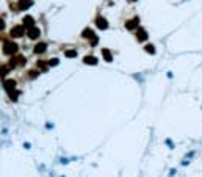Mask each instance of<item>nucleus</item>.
Wrapping results in <instances>:
<instances>
[{
    "label": "nucleus",
    "mask_w": 202,
    "mask_h": 177,
    "mask_svg": "<svg viewBox=\"0 0 202 177\" xmlns=\"http://www.w3.org/2000/svg\"><path fill=\"white\" fill-rule=\"evenodd\" d=\"M132 2H136V0H132Z\"/></svg>",
    "instance_id": "nucleus-23"
},
{
    "label": "nucleus",
    "mask_w": 202,
    "mask_h": 177,
    "mask_svg": "<svg viewBox=\"0 0 202 177\" xmlns=\"http://www.w3.org/2000/svg\"><path fill=\"white\" fill-rule=\"evenodd\" d=\"M96 25H97V27H99V28H100V30H105V28H107V27H108V22H107L105 19H103V17H102V16H99V17H97V19H96Z\"/></svg>",
    "instance_id": "nucleus-5"
},
{
    "label": "nucleus",
    "mask_w": 202,
    "mask_h": 177,
    "mask_svg": "<svg viewBox=\"0 0 202 177\" xmlns=\"http://www.w3.org/2000/svg\"><path fill=\"white\" fill-rule=\"evenodd\" d=\"M146 52H149V53H155V47H154V46H150V44H147V46H146Z\"/></svg>",
    "instance_id": "nucleus-16"
},
{
    "label": "nucleus",
    "mask_w": 202,
    "mask_h": 177,
    "mask_svg": "<svg viewBox=\"0 0 202 177\" xmlns=\"http://www.w3.org/2000/svg\"><path fill=\"white\" fill-rule=\"evenodd\" d=\"M33 22H35V20L31 19L30 16H28V17H25V19H24V24H25L27 27H30V28H31V25H33Z\"/></svg>",
    "instance_id": "nucleus-15"
},
{
    "label": "nucleus",
    "mask_w": 202,
    "mask_h": 177,
    "mask_svg": "<svg viewBox=\"0 0 202 177\" xmlns=\"http://www.w3.org/2000/svg\"><path fill=\"white\" fill-rule=\"evenodd\" d=\"M3 52L7 55H13L17 52V44L16 42H11V41H7L3 44Z\"/></svg>",
    "instance_id": "nucleus-1"
},
{
    "label": "nucleus",
    "mask_w": 202,
    "mask_h": 177,
    "mask_svg": "<svg viewBox=\"0 0 202 177\" xmlns=\"http://www.w3.org/2000/svg\"><path fill=\"white\" fill-rule=\"evenodd\" d=\"M3 27H5V22H3V19H2V20H0V28L3 30Z\"/></svg>",
    "instance_id": "nucleus-22"
},
{
    "label": "nucleus",
    "mask_w": 202,
    "mask_h": 177,
    "mask_svg": "<svg viewBox=\"0 0 202 177\" xmlns=\"http://www.w3.org/2000/svg\"><path fill=\"white\" fill-rule=\"evenodd\" d=\"M25 63V58L24 57H16L9 61V66H22Z\"/></svg>",
    "instance_id": "nucleus-7"
},
{
    "label": "nucleus",
    "mask_w": 202,
    "mask_h": 177,
    "mask_svg": "<svg viewBox=\"0 0 202 177\" xmlns=\"http://www.w3.org/2000/svg\"><path fill=\"white\" fill-rule=\"evenodd\" d=\"M102 55H103V58H105L107 61H111V60H113V57H111V53H110V50H108V49H103Z\"/></svg>",
    "instance_id": "nucleus-11"
},
{
    "label": "nucleus",
    "mask_w": 202,
    "mask_h": 177,
    "mask_svg": "<svg viewBox=\"0 0 202 177\" xmlns=\"http://www.w3.org/2000/svg\"><path fill=\"white\" fill-rule=\"evenodd\" d=\"M38 68H39L41 71H46L47 68H46V63L44 61H39V63H38Z\"/></svg>",
    "instance_id": "nucleus-18"
},
{
    "label": "nucleus",
    "mask_w": 202,
    "mask_h": 177,
    "mask_svg": "<svg viewBox=\"0 0 202 177\" xmlns=\"http://www.w3.org/2000/svg\"><path fill=\"white\" fill-rule=\"evenodd\" d=\"M49 64H50V66H57L58 64V60L57 58H52L50 61H49Z\"/></svg>",
    "instance_id": "nucleus-19"
},
{
    "label": "nucleus",
    "mask_w": 202,
    "mask_h": 177,
    "mask_svg": "<svg viewBox=\"0 0 202 177\" xmlns=\"http://www.w3.org/2000/svg\"><path fill=\"white\" fill-rule=\"evenodd\" d=\"M8 96H9V99H11V101H17V97H19V93L17 91H9L8 93Z\"/></svg>",
    "instance_id": "nucleus-14"
},
{
    "label": "nucleus",
    "mask_w": 202,
    "mask_h": 177,
    "mask_svg": "<svg viewBox=\"0 0 202 177\" xmlns=\"http://www.w3.org/2000/svg\"><path fill=\"white\" fill-rule=\"evenodd\" d=\"M8 72V66H2V77Z\"/></svg>",
    "instance_id": "nucleus-21"
},
{
    "label": "nucleus",
    "mask_w": 202,
    "mask_h": 177,
    "mask_svg": "<svg viewBox=\"0 0 202 177\" xmlns=\"http://www.w3.org/2000/svg\"><path fill=\"white\" fill-rule=\"evenodd\" d=\"M136 38H138V41H146L147 39V33L143 28H140L138 33H136Z\"/></svg>",
    "instance_id": "nucleus-10"
},
{
    "label": "nucleus",
    "mask_w": 202,
    "mask_h": 177,
    "mask_svg": "<svg viewBox=\"0 0 202 177\" xmlns=\"http://www.w3.org/2000/svg\"><path fill=\"white\" fill-rule=\"evenodd\" d=\"M30 7V2H19L17 5H13V9H27Z\"/></svg>",
    "instance_id": "nucleus-8"
},
{
    "label": "nucleus",
    "mask_w": 202,
    "mask_h": 177,
    "mask_svg": "<svg viewBox=\"0 0 202 177\" xmlns=\"http://www.w3.org/2000/svg\"><path fill=\"white\" fill-rule=\"evenodd\" d=\"M46 49H47L46 44L39 42V44H36V47H35V53H42V52H46Z\"/></svg>",
    "instance_id": "nucleus-9"
},
{
    "label": "nucleus",
    "mask_w": 202,
    "mask_h": 177,
    "mask_svg": "<svg viewBox=\"0 0 202 177\" xmlns=\"http://www.w3.org/2000/svg\"><path fill=\"white\" fill-rule=\"evenodd\" d=\"M92 36H96L94 31H92L91 28H85V31H83V38H89V39H91Z\"/></svg>",
    "instance_id": "nucleus-12"
},
{
    "label": "nucleus",
    "mask_w": 202,
    "mask_h": 177,
    "mask_svg": "<svg viewBox=\"0 0 202 177\" xmlns=\"http://www.w3.org/2000/svg\"><path fill=\"white\" fill-rule=\"evenodd\" d=\"M3 88H5V90H7L8 93H9V91H14V88H16V80H5Z\"/></svg>",
    "instance_id": "nucleus-6"
},
{
    "label": "nucleus",
    "mask_w": 202,
    "mask_h": 177,
    "mask_svg": "<svg viewBox=\"0 0 202 177\" xmlns=\"http://www.w3.org/2000/svg\"><path fill=\"white\" fill-rule=\"evenodd\" d=\"M83 61H85L86 64H96V63H97V60H96L94 57H85V58H83Z\"/></svg>",
    "instance_id": "nucleus-13"
},
{
    "label": "nucleus",
    "mask_w": 202,
    "mask_h": 177,
    "mask_svg": "<svg viewBox=\"0 0 202 177\" xmlns=\"http://www.w3.org/2000/svg\"><path fill=\"white\" fill-rule=\"evenodd\" d=\"M138 24H140V19H138V17H133L132 20H127L125 28H127V30H133L135 27H138Z\"/></svg>",
    "instance_id": "nucleus-4"
},
{
    "label": "nucleus",
    "mask_w": 202,
    "mask_h": 177,
    "mask_svg": "<svg viewBox=\"0 0 202 177\" xmlns=\"http://www.w3.org/2000/svg\"><path fill=\"white\" fill-rule=\"evenodd\" d=\"M39 33H41V30L38 27H31V28H28V38L30 39H36L39 36Z\"/></svg>",
    "instance_id": "nucleus-3"
},
{
    "label": "nucleus",
    "mask_w": 202,
    "mask_h": 177,
    "mask_svg": "<svg viewBox=\"0 0 202 177\" xmlns=\"http://www.w3.org/2000/svg\"><path fill=\"white\" fill-rule=\"evenodd\" d=\"M75 55H77V52H75V50H68L66 52V57H69V58H74Z\"/></svg>",
    "instance_id": "nucleus-17"
},
{
    "label": "nucleus",
    "mask_w": 202,
    "mask_h": 177,
    "mask_svg": "<svg viewBox=\"0 0 202 177\" xmlns=\"http://www.w3.org/2000/svg\"><path fill=\"white\" fill-rule=\"evenodd\" d=\"M97 41H99V39H97V36H92V38H91V46H96Z\"/></svg>",
    "instance_id": "nucleus-20"
},
{
    "label": "nucleus",
    "mask_w": 202,
    "mask_h": 177,
    "mask_svg": "<svg viewBox=\"0 0 202 177\" xmlns=\"http://www.w3.org/2000/svg\"><path fill=\"white\" fill-rule=\"evenodd\" d=\"M22 35H24V27H22V25H16V27H13L11 36H14V38H20Z\"/></svg>",
    "instance_id": "nucleus-2"
}]
</instances>
